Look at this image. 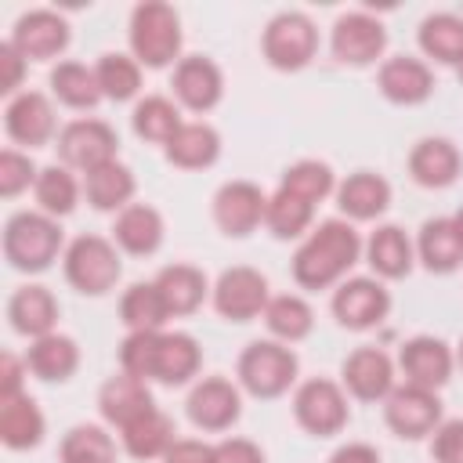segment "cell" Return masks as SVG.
Returning <instances> with one entry per match:
<instances>
[{
  "instance_id": "obj_11",
  "label": "cell",
  "mask_w": 463,
  "mask_h": 463,
  "mask_svg": "<svg viewBox=\"0 0 463 463\" xmlns=\"http://www.w3.org/2000/svg\"><path fill=\"white\" fill-rule=\"evenodd\" d=\"M383 420L391 434H398L402 441H420L434 434V427L441 423V398L438 391L402 383L383 398Z\"/></svg>"
},
{
  "instance_id": "obj_52",
  "label": "cell",
  "mask_w": 463,
  "mask_h": 463,
  "mask_svg": "<svg viewBox=\"0 0 463 463\" xmlns=\"http://www.w3.org/2000/svg\"><path fill=\"white\" fill-rule=\"evenodd\" d=\"M329 463H380V452L365 441H347L329 456Z\"/></svg>"
},
{
  "instance_id": "obj_21",
  "label": "cell",
  "mask_w": 463,
  "mask_h": 463,
  "mask_svg": "<svg viewBox=\"0 0 463 463\" xmlns=\"http://www.w3.org/2000/svg\"><path fill=\"white\" fill-rule=\"evenodd\" d=\"M156 402H152V391L145 380L130 376V373H119V376H109L98 391V412L105 423L112 427H130L134 420H141L145 412H152Z\"/></svg>"
},
{
  "instance_id": "obj_5",
  "label": "cell",
  "mask_w": 463,
  "mask_h": 463,
  "mask_svg": "<svg viewBox=\"0 0 463 463\" xmlns=\"http://www.w3.org/2000/svg\"><path fill=\"white\" fill-rule=\"evenodd\" d=\"M61 268H65L69 286L83 297L112 293L119 275H123L119 246L105 235H76L61 253Z\"/></svg>"
},
{
  "instance_id": "obj_28",
  "label": "cell",
  "mask_w": 463,
  "mask_h": 463,
  "mask_svg": "<svg viewBox=\"0 0 463 463\" xmlns=\"http://www.w3.org/2000/svg\"><path fill=\"white\" fill-rule=\"evenodd\" d=\"M365 260L376 279H405L416 264V246L398 224H380L365 239Z\"/></svg>"
},
{
  "instance_id": "obj_6",
  "label": "cell",
  "mask_w": 463,
  "mask_h": 463,
  "mask_svg": "<svg viewBox=\"0 0 463 463\" xmlns=\"http://www.w3.org/2000/svg\"><path fill=\"white\" fill-rule=\"evenodd\" d=\"M260 54L279 72H300L318 54V29L304 11H279L260 36Z\"/></svg>"
},
{
  "instance_id": "obj_14",
  "label": "cell",
  "mask_w": 463,
  "mask_h": 463,
  "mask_svg": "<svg viewBox=\"0 0 463 463\" xmlns=\"http://www.w3.org/2000/svg\"><path fill=\"white\" fill-rule=\"evenodd\" d=\"M184 412L188 420L206 430V434H221L228 430L232 423H239L242 416V394L232 380L224 376H203L192 391H188V402H184Z\"/></svg>"
},
{
  "instance_id": "obj_35",
  "label": "cell",
  "mask_w": 463,
  "mask_h": 463,
  "mask_svg": "<svg viewBox=\"0 0 463 463\" xmlns=\"http://www.w3.org/2000/svg\"><path fill=\"white\" fill-rule=\"evenodd\" d=\"M174 434H177L174 420L163 409H152L141 420H134L130 427H123V449L134 459H163L166 449L177 441Z\"/></svg>"
},
{
  "instance_id": "obj_30",
  "label": "cell",
  "mask_w": 463,
  "mask_h": 463,
  "mask_svg": "<svg viewBox=\"0 0 463 463\" xmlns=\"http://www.w3.org/2000/svg\"><path fill=\"white\" fill-rule=\"evenodd\" d=\"M25 365L43 383H65L80 369V347L65 333H47V336H40V340L29 344Z\"/></svg>"
},
{
  "instance_id": "obj_25",
  "label": "cell",
  "mask_w": 463,
  "mask_h": 463,
  "mask_svg": "<svg viewBox=\"0 0 463 463\" xmlns=\"http://www.w3.org/2000/svg\"><path fill=\"white\" fill-rule=\"evenodd\" d=\"M336 206L344 221H376L391 206V184L373 170H354L336 184Z\"/></svg>"
},
{
  "instance_id": "obj_12",
  "label": "cell",
  "mask_w": 463,
  "mask_h": 463,
  "mask_svg": "<svg viewBox=\"0 0 463 463\" xmlns=\"http://www.w3.org/2000/svg\"><path fill=\"white\" fill-rule=\"evenodd\" d=\"M329 47H333V58L340 65L365 69V65H373L387 51V29L369 11H347V14H340L333 22Z\"/></svg>"
},
{
  "instance_id": "obj_49",
  "label": "cell",
  "mask_w": 463,
  "mask_h": 463,
  "mask_svg": "<svg viewBox=\"0 0 463 463\" xmlns=\"http://www.w3.org/2000/svg\"><path fill=\"white\" fill-rule=\"evenodd\" d=\"M163 463H217V445L195 441V438H177V441L166 449Z\"/></svg>"
},
{
  "instance_id": "obj_53",
  "label": "cell",
  "mask_w": 463,
  "mask_h": 463,
  "mask_svg": "<svg viewBox=\"0 0 463 463\" xmlns=\"http://www.w3.org/2000/svg\"><path fill=\"white\" fill-rule=\"evenodd\" d=\"M452 228H456V239H459V246H463V206L452 213Z\"/></svg>"
},
{
  "instance_id": "obj_38",
  "label": "cell",
  "mask_w": 463,
  "mask_h": 463,
  "mask_svg": "<svg viewBox=\"0 0 463 463\" xmlns=\"http://www.w3.org/2000/svg\"><path fill=\"white\" fill-rule=\"evenodd\" d=\"M119 318L130 333H156L166 326L170 311H166L156 282H134L119 297Z\"/></svg>"
},
{
  "instance_id": "obj_48",
  "label": "cell",
  "mask_w": 463,
  "mask_h": 463,
  "mask_svg": "<svg viewBox=\"0 0 463 463\" xmlns=\"http://www.w3.org/2000/svg\"><path fill=\"white\" fill-rule=\"evenodd\" d=\"M25 58L11 47V43H0V94H7V98H18L22 90V80H25Z\"/></svg>"
},
{
  "instance_id": "obj_27",
  "label": "cell",
  "mask_w": 463,
  "mask_h": 463,
  "mask_svg": "<svg viewBox=\"0 0 463 463\" xmlns=\"http://www.w3.org/2000/svg\"><path fill=\"white\" fill-rule=\"evenodd\" d=\"M416 260L430 275H452L463 264V246L456 239L452 217H427L416 235Z\"/></svg>"
},
{
  "instance_id": "obj_29",
  "label": "cell",
  "mask_w": 463,
  "mask_h": 463,
  "mask_svg": "<svg viewBox=\"0 0 463 463\" xmlns=\"http://www.w3.org/2000/svg\"><path fill=\"white\" fill-rule=\"evenodd\" d=\"M199 365H203V347L192 333H159L152 380L166 387H181L192 376H199Z\"/></svg>"
},
{
  "instance_id": "obj_26",
  "label": "cell",
  "mask_w": 463,
  "mask_h": 463,
  "mask_svg": "<svg viewBox=\"0 0 463 463\" xmlns=\"http://www.w3.org/2000/svg\"><path fill=\"white\" fill-rule=\"evenodd\" d=\"M152 282H156L170 318L199 311L203 300L210 297V282H206L203 268H195V264H166V268H159V275Z\"/></svg>"
},
{
  "instance_id": "obj_20",
  "label": "cell",
  "mask_w": 463,
  "mask_h": 463,
  "mask_svg": "<svg viewBox=\"0 0 463 463\" xmlns=\"http://www.w3.org/2000/svg\"><path fill=\"white\" fill-rule=\"evenodd\" d=\"M4 130L14 145L40 148L54 137V105L43 90H22L4 109Z\"/></svg>"
},
{
  "instance_id": "obj_9",
  "label": "cell",
  "mask_w": 463,
  "mask_h": 463,
  "mask_svg": "<svg viewBox=\"0 0 463 463\" xmlns=\"http://www.w3.org/2000/svg\"><path fill=\"white\" fill-rule=\"evenodd\" d=\"M54 148H58L61 166L80 170V174H90V170H98V166H105V163L116 159L119 137H116V130H112L105 119L87 116V119L65 123V127L58 130V145H54Z\"/></svg>"
},
{
  "instance_id": "obj_18",
  "label": "cell",
  "mask_w": 463,
  "mask_h": 463,
  "mask_svg": "<svg viewBox=\"0 0 463 463\" xmlns=\"http://www.w3.org/2000/svg\"><path fill=\"white\" fill-rule=\"evenodd\" d=\"M344 391L358 402H383L394 391V362L383 347H354L340 365Z\"/></svg>"
},
{
  "instance_id": "obj_23",
  "label": "cell",
  "mask_w": 463,
  "mask_h": 463,
  "mask_svg": "<svg viewBox=\"0 0 463 463\" xmlns=\"http://www.w3.org/2000/svg\"><path fill=\"white\" fill-rule=\"evenodd\" d=\"M7 322L14 333L29 336V340H40L47 333H54L58 326V300L47 286L40 282H29V286H18L7 300Z\"/></svg>"
},
{
  "instance_id": "obj_4",
  "label": "cell",
  "mask_w": 463,
  "mask_h": 463,
  "mask_svg": "<svg viewBox=\"0 0 463 463\" xmlns=\"http://www.w3.org/2000/svg\"><path fill=\"white\" fill-rule=\"evenodd\" d=\"M297 354L289 344H279V340H253L242 347L239 362H235V376H239V387L260 402H271V398H282L293 383H297Z\"/></svg>"
},
{
  "instance_id": "obj_39",
  "label": "cell",
  "mask_w": 463,
  "mask_h": 463,
  "mask_svg": "<svg viewBox=\"0 0 463 463\" xmlns=\"http://www.w3.org/2000/svg\"><path fill=\"white\" fill-rule=\"evenodd\" d=\"M51 94L65 105V109H94L101 101V87H98V76L94 69H87L83 61H58L51 69Z\"/></svg>"
},
{
  "instance_id": "obj_42",
  "label": "cell",
  "mask_w": 463,
  "mask_h": 463,
  "mask_svg": "<svg viewBox=\"0 0 463 463\" xmlns=\"http://www.w3.org/2000/svg\"><path fill=\"white\" fill-rule=\"evenodd\" d=\"M282 192H293L297 199L304 203H322L326 195H336V174L329 163L322 159H297L293 166L282 170V181H279Z\"/></svg>"
},
{
  "instance_id": "obj_47",
  "label": "cell",
  "mask_w": 463,
  "mask_h": 463,
  "mask_svg": "<svg viewBox=\"0 0 463 463\" xmlns=\"http://www.w3.org/2000/svg\"><path fill=\"white\" fill-rule=\"evenodd\" d=\"M430 459L434 463H463V420H441L430 434Z\"/></svg>"
},
{
  "instance_id": "obj_17",
  "label": "cell",
  "mask_w": 463,
  "mask_h": 463,
  "mask_svg": "<svg viewBox=\"0 0 463 463\" xmlns=\"http://www.w3.org/2000/svg\"><path fill=\"white\" fill-rule=\"evenodd\" d=\"M452 365H456V354L438 336H412L398 351V369H402L405 383L423 387V391L445 387L452 380Z\"/></svg>"
},
{
  "instance_id": "obj_10",
  "label": "cell",
  "mask_w": 463,
  "mask_h": 463,
  "mask_svg": "<svg viewBox=\"0 0 463 463\" xmlns=\"http://www.w3.org/2000/svg\"><path fill=\"white\" fill-rule=\"evenodd\" d=\"M213 297V307L224 322H253L264 315L268 307V279L250 268V264H235V268H224L210 289Z\"/></svg>"
},
{
  "instance_id": "obj_15",
  "label": "cell",
  "mask_w": 463,
  "mask_h": 463,
  "mask_svg": "<svg viewBox=\"0 0 463 463\" xmlns=\"http://www.w3.org/2000/svg\"><path fill=\"white\" fill-rule=\"evenodd\" d=\"M72 33H69V22L51 11V7H36V11H25L14 29H11V47L25 58V61H51L58 58L65 47H69Z\"/></svg>"
},
{
  "instance_id": "obj_2",
  "label": "cell",
  "mask_w": 463,
  "mask_h": 463,
  "mask_svg": "<svg viewBox=\"0 0 463 463\" xmlns=\"http://www.w3.org/2000/svg\"><path fill=\"white\" fill-rule=\"evenodd\" d=\"M61 253V228L40 210H18L4 224V260L14 271L40 275Z\"/></svg>"
},
{
  "instance_id": "obj_41",
  "label": "cell",
  "mask_w": 463,
  "mask_h": 463,
  "mask_svg": "<svg viewBox=\"0 0 463 463\" xmlns=\"http://www.w3.org/2000/svg\"><path fill=\"white\" fill-rule=\"evenodd\" d=\"M33 195H36L40 213H47V217L58 221V217H69V213L76 210V203H80V184H76V177H72L69 166L54 163V166H43V170H40V177H36V184H33Z\"/></svg>"
},
{
  "instance_id": "obj_32",
  "label": "cell",
  "mask_w": 463,
  "mask_h": 463,
  "mask_svg": "<svg viewBox=\"0 0 463 463\" xmlns=\"http://www.w3.org/2000/svg\"><path fill=\"white\" fill-rule=\"evenodd\" d=\"M134 192H137L134 170L123 166L119 159H112V163H105V166L83 174V195H87V203H90L94 210H101V213L127 210L130 199H134Z\"/></svg>"
},
{
  "instance_id": "obj_51",
  "label": "cell",
  "mask_w": 463,
  "mask_h": 463,
  "mask_svg": "<svg viewBox=\"0 0 463 463\" xmlns=\"http://www.w3.org/2000/svg\"><path fill=\"white\" fill-rule=\"evenodd\" d=\"M25 373H29L25 358H14L11 351L0 358V402L25 394V391H22V380H25Z\"/></svg>"
},
{
  "instance_id": "obj_19",
  "label": "cell",
  "mask_w": 463,
  "mask_h": 463,
  "mask_svg": "<svg viewBox=\"0 0 463 463\" xmlns=\"http://www.w3.org/2000/svg\"><path fill=\"white\" fill-rule=\"evenodd\" d=\"M376 87L391 105H423L434 94V72L423 58L391 54L380 61Z\"/></svg>"
},
{
  "instance_id": "obj_45",
  "label": "cell",
  "mask_w": 463,
  "mask_h": 463,
  "mask_svg": "<svg viewBox=\"0 0 463 463\" xmlns=\"http://www.w3.org/2000/svg\"><path fill=\"white\" fill-rule=\"evenodd\" d=\"M159 333H127L123 344H119V369L137 376V380H152V369H156V347H159Z\"/></svg>"
},
{
  "instance_id": "obj_8",
  "label": "cell",
  "mask_w": 463,
  "mask_h": 463,
  "mask_svg": "<svg viewBox=\"0 0 463 463\" xmlns=\"http://www.w3.org/2000/svg\"><path fill=\"white\" fill-rule=\"evenodd\" d=\"M329 311L336 326L351 333H365V329H376L391 315V293L376 275H354L333 289Z\"/></svg>"
},
{
  "instance_id": "obj_40",
  "label": "cell",
  "mask_w": 463,
  "mask_h": 463,
  "mask_svg": "<svg viewBox=\"0 0 463 463\" xmlns=\"http://www.w3.org/2000/svg\"><path fill=\"white\" fill-rule=\"evenodd\" d=\"M61 463H116V441L101 423H76L58 445Z\"/></svg>"
},
{
  "instance_id": "obj_46",
  "label": "cell",
  "mask_w": 463,
  "mask_h": 463,
  "mask_svg": "<svg viewBox=\"0 0 463 463\" xmlns=\"http://www.w3.org/2000/svg\"><path fill=\"white\" fill-rule=\"evenodd\" d=\"M36 177H40V170H36L33 156H25L18 148H4L0 152V195L4 199L22 195L29 184H36Z\"/></svg>"
},
{
  "instance_id": "obj_3",
  "label": "cell",
  "mask_w": 463,
  "mask_h": 463,
  "mask_svg": "<svg viewBox=\"0 0 463 463\" xmlns=\"http://www.w3.org/2000/svg\"><path fill=\"white\" fill-rule=\"evenodd\" d=\"M127 36H130V54L137 58V65L166 69L181 54V14L163 0H145L130 11Z\"/></svg>"
},
{
  "instance_id": "obj_37",
  "label": "cell",
  "mask_w": 463,
  "mask_h": 463,
  "mask_svg": "<svg viewBox=\"0 0 463 463\" xmlns=\"http://www.w3.org/2000/svg\"><path fill=\"white\" fill-rule=\"evenodd\" d=\"M420 51L441 65H459L463 58V18L459 14H449V11H438V14H427L420 22Z\"/></svg>"
},
{
  "instance_id": "obj_33",
  "label": "cell",
  "mask_w": 463,
  "mask_h": 463,
  "mask_svg": "<svg viewBox=\"0 0 463 463\" xmlns=\"http://www.w3.org/2000/svg\"><path fill=\"white\" fill-rule=\"evenodd\" d=\"M43 430H47V420L29 394L0 402V441L7 449H14V452L36 449L43 441Z\"/></svg>"
},
{
  "instance_id": "obj_16",
  "label": "cell",
  "mask_w": 463,
  "mask_h": 463,
  "mask_svg": "<svg viewBox=\"0 0 463 463\" xmlns=\"http://www.w3.org/2000/svg\"><path fill=\"white\" fill-rule=\"evenodd\" d=\"M170 87H174L177 105H184L188 112H210L224 98V72H221V65L213 58L188 54V58H181L174 65Z\"/></svg>"
},
{
  "instance_id": "obj_50",
  "label": "cell",
  "mask_w": 463,
  "mask_h": 463,
  "mask_svg": "<svg viewBox=\"0 0 463 463\" xmlns=\"http://www.w3.org/2000/svg\"><path fill=\"white\" fill-rule=\"evenodd\" d=\"M217 463H264V449L250 438H224L217 445Z\"/></svg>"
},
{
  "instance_id": "obj_22",
  "label": "cell",
  "mask_w": 463,
  "mask_h": 463,
  "mask_svg": "<svg viewBox=\"0 0 463 463\" xmlns=\"http://www.w3.org/2000/svg\"><path fill=\"white\" fill-rule=\"evenodd\" d=\"M163 235H166L163 213L148 203H130L127 210L116 213L112 242L130 257H152L163 246Z\"/></svg>"
},
{
  "instance_id": "obj_34",
  "label": "cell",
  "mask_w": 463,
  "mask_h": 463,
  "mask_svg": "<svg viewBox=\"0 0 463 463\" xmlns=\"http://www.w3.org/2000/svg\"><path fill=\"white\" fill-rule=\"evenodd\" d=\"M260 318H264L268 333H271L279 344H300V340H307L311 329H315V311H311V304H307L304 297H297V293H279V297H271Z\"/></svg>"
},
{
  "instance_id": "obj_13",
  "label": "cell",
  "mask_w": 463,
  "mask_h": 463,
  "mask_svg": "<svg viewBox=\"0 0 463 463\" xmlns=\"http://www.w3.org/2000/svg\"><path fill=\"white\" fill-rule=\"evenodd\" d=\"M268 195L253 181H224L213 192V224L228 239H246L264 224Z\"/></svg>"
},
{
  "instance_id": "obj_36",
  "label": "cell",
  "mask_w": 463,
  "mask_h": 463,
  "mask_svg": "<svg viewBox=\"0 0 463 463\" xmlns=\"http://www.w3.org/2000/svg\"><path fill=\"white\" fill-rule=\"evenodd\" d=\"M130 127H134V134L141 137V141H152V145H170V137L184 127L181 123V109L170 101V98H163V94H145L137 105H134V112H130Z\"/></svg>"
},
{
  "instance_id": "obj_44",
  "label": "cell",
  "mask_w": 463,
  "mask_h": 463,
  "mask_svg": "<svg viewBox=\"0 0 463 463\" xmlns=\"http://www.w3.org/2000/svg\"><path fill=\"white\" fill-rule=\"evenodd\" d=\"M94 76H98L101 98L109 101H130L141 90V65L134 54H119V51L101 54L94 65Z\"/></svg>"
},
{
  "instance_id": "obj_7",
  "label": "cell",
  "mask_w": 463,
  "mask_h": 463,
  "mask_svg": "<svg viewBox=\"0 0 463 463\" xmlns=\"http://www.w3.org/2000/svg\"><path fill=\"white\" fill-rule=\"evenodd\" d=\"M293 420L311 438H336L347 427V420H351L344 383H336L329 376L304 380L297 387V394H293Z\"/></svg>"
},
{
  "instance_id": "obj_1",
  "label": "cell",
  "mask_w": 463,
  "mask_h": 463,
  "mask_svg": "<svg viewBox=\"0 0 463 463\" xmlns=\"http://www.w3.org/2000/svg\"><path fill=\"white\" fill-rule=\"evenodd\" d=\"M362 235L354 232L351 221L344 217H326L318 221L304 242L297 246L293 253V282L300 289H329V286H340L347 279V271L362 260Z\"/></svg>"
},
{
  "instance_id": "obj_55",
  "label": "cell",
  "mask_w": 463,
  "mask_h": 463,
  "mask_svg": "<svg viewBox=\"0 0 463 463\" xmlns=\"http://www.w3.org/2000/svg\"><path fill=\"white\" fill-rule=\"evenodd\" d=\"M456 362H459V365H463V344H459V351H456Z\"/></svg>"
},
{
  "instance_id": "obj_54",
  "label": "cell",
  "mask_w": 463,
  "mask_h": 463,
  "mask_svg": "<svg viewBox=\"0 0 463 463\" xmlns=\"http://www.w3.org/2000/svg\"><path fill=\"white\" fill-rule=\"evenodd\" d=\"M456 76H459V83H463V58H459V65H456Z\"/></svg>"
},
{
  "instance_id": "obj_31",
  "label": "cell",
  "mask_w": 463,
  "mask_h": 463,
  "mask_svg": "<svg viewBox=\"0 0 463 463\" xmlns=\"http://www.w3.org/2000/svg\"><path fill=\"white\" fill-rule=\"evenodd\" d=\"M166 163L177 166V170H206L221 159V134L210 127V123H184L170 145L163 148Z\"/></svg>"
},
{
  "instance_id": "obj_24",
  "label": "cell",
  "mask_w": 463,
  "mask_h": 463,
  "mask_svg": "<svg viewBox=\"0 0 463 463\" xmlns=\"http://www.w3.org/2000/svg\"><path fill=\"white\" fill-rule=\"evenodd\" d=\"M463 170V156L449 137H423L409 152V177L420 188H449Z\"/></svg>"
},
{
  "instance_id": "obj_43",
  "label": "cell",
  "mask_w": 463,
  "mask_h": 463,
  "mask_svg": "<svg viewBox=\"0 0 463 463\" xmlns=\"http://www.w3.org/2000/svg\"><path fill=\"white\" fill-rule=\"evenodd\" d=\"M311 221H315V206L304 203V199H297L293 192H282V188H279L275 195H268L264 228H268L275 239H282V242L300 239V235L311 232Z\"/></svg>"
}]
</instances>
